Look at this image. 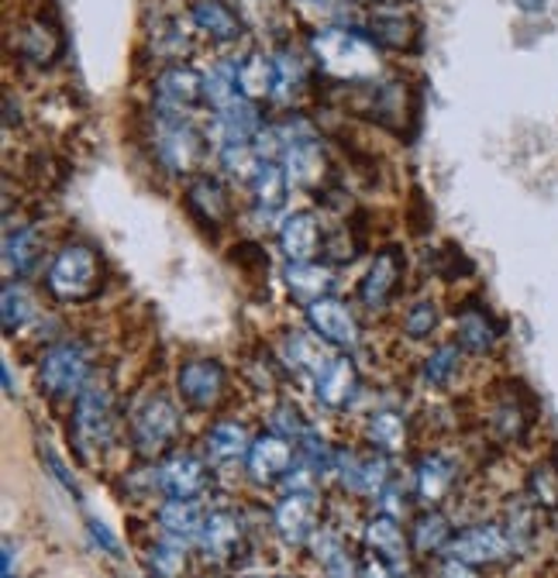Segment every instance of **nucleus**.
<instances>
[{
	"mask_svg": "<svg viewBox=\"0 0 558 578\" xmlns=\"http://www.w3.org/2000/svg\"><path fill=\"white\" fill-rule=\"evenodd\" d=\"M273 431L283 434V438H289V441H300L307 434V423L300 420V413L294 407H280L273 413Z\"/></svg>",
	"mask_w": 558,
	"mask_h": 578,
	"instance_id": "obj_46",
	"label": "nucleus"
},
{
	"mask_svg": "<svg viewBox=\"0 0 558 578\" xmlns=\"http://www.w3.org/2000/svg\"><path fill=\"white\" fill-rule=\"evenodd\" d=\"M273 523L286 544H307L318 534V496L314 492H286L276 510H273Z\"/></svg>",
	"mask_w": 558,
	"mask_h": 578,
	"instance_id": "obj_14",
	"label": "nucleus"
},
{
	"mask_svg": "<svg viewBox=\"0 0 558 578\" xmlns=\"http://www.w3.org/2000/svg\"><path fill=\"white\" fill-rule=\"evenodd\" d=\"M514 541L506 534V526L500 523H476V526H466V531H458L448 544V558H458L472 568H482V565H500L514 555Z\"/></svg>",
	"mask_w": 558,
	"mask_h": 578,
	"instance_id": "obj_7",
	"label": "nucleus"
},
{
	"mask_svg": "<svg viewBox=\"0 0 558 578\" xmlns=\"http://www.w3.org/2000/svg\"><path fill=\"white\" fill-rule=\"evenodd\" d=\"M358 578H397V568L386 558H369L366 565H358Z\"/></svg>",
	"mask_w": 558,
	"mask_h": 578,
	"instance_id": "obj_48",
	"label": "nucleus"
},
{
	"mask_svg": "<svg viewBox=\"0 0 558 578\" xmlns=\"http://www.w3.org/2000/svg\"><path fill=\"white\" fill-rule=\"evenodd\" d=\"M283 283H286V293L294 296L297 304L310 307V304H318V299L331 296L334 269L321 265V262H289L283 272Z\"/></svg>",
	"mask_w": 558,
	"mask_h": 578,
	"instance_id": "obj_20",
	"label": "nucleus"
},
{
	"mask_svg": "<svg viewBox=\"0 0 558 578\" xmlns=\"http://www.w3.org/2000/svg\"><path fill=\"white\" fill-rule=\"evenodd\" d=\"M452 483H455V468L448 458H442V455L421 458L418 475H414V489L424 502H442L452 492Z\"/></svg>",
	"mask_w": 558,
	"mask_h": 578,
	"instance_id": "obj_33",
	"label": "nucleus"
},
{
	"mask_svg": "<svg viewBox=\"0 0 558 578\" xmlns=\"http://www.w3.org/2000/svg\"><path fill=\"white\" fill-rule=\"evenodd\" d=\"M297 465V447L289 438L270 431L252 441L249 455H246V472L259 486H273L276 479H286L289 468Z\"/></svg>",
	"mask_w": 558,
	"mask_h": 578,
	"instance_id": "obj_12",
	"label": "nucleus"
},
{
	"mask_svg": "<svg viewBox=\"0 0 558 578\" xmlns=\"http://www.w3.org/2000/svg\"><path fill=\"white\" fill-rule=\"evenodd\" d=\"M331 472L338 475V483L345 489L358 492V496H383V489L390 486V465H386V455H369L358 458L355 451H334Z\"/></svg>",
	"mask_w": 558,
	"mask_h": 578,
	"instance_id": "obj_13",
	"label": "nucleus"
},
{
	"mask_svg": "<svg viewBox=\"0 0 558 578\" xmlns=\"http://www.w3.org/2000/svg\"><path fill=\"white\" fill-rule=\"evenodd\" d=\"M186 207L207 231H217L231 217V200L217 175H193L186 186Z\"/></svg>",
	"mask_w": 558,
	"mask_h": 578,
	"instance_id": "obj_17",
	"label": "nucleus"
},
{
	"mask_svg": "<svg viewBox=\"0 0 558 578\" xmlns=\"http://www.w3.org/2000/svg\"><path fill=\"white\" fill-rule=\"evenodd\" d=\"M159 489L169 499H197L207 483H210V472H207V458L190 455V451H180V455L166 458L159 465Z\"/></svg>",
	"mask_w": 558,
	"mask_h": 578,
	"instance_id": "obj_15",
	"label": "nucleus"
},
{
	"mask_svg": "<svg viewBox=\"0 0 558 578\" xmlns=\"http://www.w3.org/2000/svg\"><path fill=\"white\" fill-rule=\"evenodd\" d=\"M159 526L162 534H169V541H197L204 531V517L201 510L193 507V499H169L166 507L159 510Z\"/></svg>",
	"mask_w": 558,
	"mask_h": 578,
	"instance_id": "obj_32",
	"label": "nucleus"
},
{
	"mask_svg": "<svg viewBox=\"0 0 558 578\" xmlns=\"http://www.w3.org/2000/svg\"><path fill=\"white\" fill-rule=\"evenodd\" d=\"M152 152L169 172L186 175L204 159V135L183 114L159 111L152 117Z\"/></svg>",
	"mask_w": 558,
	"mask_h": 578,
	"instance_id": "obj_3",
	"label": "nucleus"
},
{
	"mask_svg": "<svg viewBox=\"0 0 558 578\" xmlns=\"http://www.w3.org/2000/svg\"><path fill=\"white\" fill-rule=\"evenodd\" d=\"M42 228L38 224H21V228H11L4 235V272L18 275V280H24V275H32L42 262Z\"/></svg>",
	"mask_w": 558,
	"mask_h": 578,
	"instance_id": "obj_24",
	"label": "nucleus"
},
{
	"mask_svg": "<svg viewBox=\"0 0 558 578\" xmlns=\"http://www.w3.org/2000/svg\"><path fill=\"white\" fill-rule=\"evenodd\" d=\"M180 434V410L173 407V399L152 393L145 396L132 413V444L141 458H156L173 444Z\"/></svg>",
	"mask_w": 558,
	"mask_h": 578,
	"instance_id": "obj_5",
	"label": "nucleus"
},
{
	"mask_svg": "<svg viewBox=\"0 0 558 578\" xmlns=\"http://www.w3.org/2000/svg\"><path fill=\"white\" fill-rule=\"evenodd\" d=\"M4 389L14 396V379H11V369H8V365H4Z\"/></svg>",
	"mask_w": 558,
	"mask_h": 578,
	"instance_id": "obj_52",
	"label": "nucleus"
},
{
	"mask_svg": "<svg viewBox=\"0 0 558 578\" xmlns=\"http://www.w3.org/2000/svg\"><path fill=\"white\" fill-rule=\"evenodd\" d=\"M149 565L159 578H176L186 568V555H183V547L176 541H162L149 555Z\"/></svg>",
	"mask_w": 558,
	"mask_h": 578,
	"instance_id": "obj_44",
	"label": "nucleus"
},
{
	"mask_svg": "<svg viewBox=\"0 0 558 578\" xmlns=\"http://www.w3.org/2000/svg\"><path fill=\"white\" fill-rule=\"evenodd\" d=\"M235 100H241L238 90V63H217L210 72H204V104H210V111H225Z\"/></svg>",
	"mask_w": 558,
	"mask_h": 578,
	"instance_id": "obj_36",
	"label": "nucleus"
},
{
	"mask_svg": "<svg viewBox=\"0 0 558 578\" xmlns=\"http://www.w3.org/2000/svg\"><path fill=\"white\" fill-rule=\"evenodd\" d=\"M197 544L204 547V555H210V558H228L231 551L241 544L238 517L228 513V510H217V513L204 517V531H201Z\"/></svg>",
	"mask_w": 558,
	"mask_h": 578,
	"instance_id": "obj_31",
	"label": "nucleus"
},
{
	"mask_svg": "<svg viewBox=\"0 0 558 578\" xmlns=\"http://www.w3.org/2000/svg\"><path fill=\"white\" fill-rule=\"evenodd\" d=\"M114 438V410L111 393L93 383L77 396V410H72V441H77L80 455L93 458L96 451H104Z\"/></svg>",
	"mask_w": 558,
	"mask_h": 578,
	"instance_id": "obj_6",
	"label": "nucleus"
},
{
	"mask_svg": "<svg viewBox=\"0 0 558 578\" xmlns=\"http://www.w3.org/2000/svg\"><path fill=\"white\" fill-rule=\"evenodd\" d=\"M366 544H369L373 555L386 558L397 571L407 568V537H403V531H400L397 517H386V513L373 517V520L366 523Z\"/></svg>",
	"mask_w": 558,
	"mask_h": 578,
	"instance_id": "obj_29",
	"label": "nucleus"
},
{
	"mask_svg": "<svg viewBox=\"0 0 558 578\" xmlns=\"http://www.w3.org/2000/svg\"><path fill=\"white\" fill-rule=\"evenodd\" d=\"M14 48H18L21 63H29V66H53L62 56V35H59L56 24H48L45 18H35V21H29L18 32Z\"/></svg>",
	"mask_w": 558,
	"mask_h": 578,
	"instance_id": "obj_21",
	"label": "nucleus"
},
{
	"mask_svg": "<svg viewBox=\"0 0 558 578\" xmlns=\"http://www.w3.org/2000/svg\"><path fill=\"white\" fill-rule=\"evenodd\" d=\"M527 489L538 507L558 513V458H545L542 465H535V472L527 475Z\"/></svg>",
	"mask_w": 558,
	"mask_h": 578,
	"instance_id": "obj_42",
	"label": "nucleus"
},
{
	"mask_svg": "<svg viewBox=\"0 0 558 578\" xmlns=\"http://www.w3.org/2000/svg\"><path fill=\"white\" fill-rule=\"evenodd\" d=\"M217 156H221V166L228 175H235V180H255V172L262 169V156L255 141H228V145H217Z\"/></svg>",
	"mask_w": 558,
	"mask_h": 578,
	"instance_id": "obj_40",
	"label": "nucleus"
},
{
	"mask_svg": "<svg viewBox=\"0 0 558 578\" xmlns=\"http://www.w3.org/2000/svg\"><path fill=\"white\" fill-rule=\"evenodd\" d=\"M90 383V351L80 341H62L48 348L38 362V386L53 399L80 396Z\"/></svg>",
	"mask_w": 558,
	"mask_h": 578,
	"instance_id": "obj_4",
	"label": "nucleus"
},
{
	"mask_svg": "<svg viewBox=\"0 0 558 578\" xmlns=\"http://www.w3.org/2000/svg\"><path fill=\"white\" fill-rule=\"evenodd\" d=\"M452 537H455L452 523L442 513H434V510L418 517L414 531H410V544H414L421 555H439V551H448Z\"/></svg>",
	"mask_w": 558,
	"mask_h": 578,
	"instance_id": "obj_38",
	"label": "nucleus"
},
{
	"mask_svg": "<svg viewBox=\"0 0 558 578\" xmlns=\"http://www.w3.org/2000/svg\"><path fill=\"white\" fill-rule=\"evenodd\" d=\"M0 314H4V335H18L24 324L35 317L32 296L24 293V286L8 283L4 293H0Z\"/></svg>",
	"mask_w": 558,
	"mask_h": 578,
	"instance_id": "obj_41",
	"label": "nucleus"
},
{
	"mask_svg": "<svg viewBox=\"0 0 558 578\" xmlns=\"http://www.w3.org/2000/svg\"><path fill=\"white\" fill-rule=\"evenodd\" d=\"M310 56L324 77L338 83H376L383 77L379 42L358 29L331 24L310 35Z\"/></svg>",
	"mask_w": 558,
	"mask_h": 578,
	"instance_id": "obj_1",
	"label": "nucleus"
},
{
	"mask_svg": "<svg viewBox=\"0 0 558 578\" xmlns=\"http://www.w3.org/2000/svg\"><path fill=\"white\" fill-rule=\"evenodd\" d=\"M286 196H289V175H286L283 162H262V169L255 172V180H252L255 211L270 220L273 214H280L286 207Z\"/></svg>",
	"mask_w": 558,
	"mask_h": 578,
	"instance_id": "obj_27",
	"label": "nucleus"
},
{
	"mask_svg": "<svg viewBox=\"0 0 558 578\" xmlns=\"http://www.w3.org/2000/svg\"><path fill=\"white\" fill-rule=\"evenodd\" d=\"M238 90L249 100H273L276 93V59L265 53H249L238 63Z\"/></svg>",
	"mask_w": 558,
	"mask_h": 578,
	"instance_id": "obj_28",
	"label": "nucleus"
},
{
	"mask_svg": "<svg viewBox=\"0 0 558 578\" xmlns=\"http://www.w3.org/2000/svg\"><path fill=\"white\" fill-rule=\"evenodd\" d=\"M280 162H283V169L289 175V183L300 186V190H318L328 180V152L321 148L318 138L289 145Z\"/></svg>",
	"mask_w": 558,
	"mask_h": 578,
	"instance_id": "obj_19",
	"label": "nucleus"
},
{
	"mask_svg": "<svg viewBox=\"0 0 558 578\" xmlns=\"http://www.w3.org/2000/svg\"><path fill=\"white\" fill-rule=\"evenodd\" d=\"M228 389V372L214 359H190L176 372V393L190 410H210Z\"/></svg>",
	"mask_w": 558,
	"mask_h": 578,
	"instance_id": "obj_8",
	"label": "nucleus"
},
{
	"mask_svg": "<svg viewBox=\"0 0 558 578\" xmlns=\"http://www.w3.org/2000/svg\"><path fill=\"white\" fill-rule=\"evenodd\" d=\"M369 35L379 45H390V48H414V42L421 35V24H418L414 14H403V11L386 8V11L373 14Z\"/></svg>",
	"mask_w": 558,
	"mask_h": 578,
	"instance_id": "obj_30",
	"label": "nucleus"
},
{
	"mask_svg": "<svg viewBox=\"0 0 558 578\" xmlns=\"http://www.w3.org/2000/svg\"><path fill=\"white\" fill-rule=\"evenodd\" d=\"M190 21L217 45H231V42L241 38V32H246L241 29V18L235 14V8L228 4V0H193Z\"/></svg>",
	"mask_w": 558,
	"mask_h": 578,
	"instance_id": "obj_22",
	"label": "nucleus"
},
{
	"mask_svg": "<svg viewBox=\"0 0 558 578\" xmlns=\"http://www.w3.org/2000/svg\"><path fill=\"white\" fill-rule=\"evenodd\" d=\"M366 438L376 451H383V455H400L407 447V420L397 410H379L369 417Z\"/></svg>",
	"mask_w": 558,
	"mask_h": 578,
	"instance_id": "obj_35",
	"label": "nucleus"
},
{
	"mask_svg": "<svg viewBox=\"0 0 558 578\" xmlns=\"http://www.w3.org/2000/svg\"><path fill=\"white\" fill-rule=\"evenodd\" d=\"M276 59V93L273 100L276 104H297L307 90V66L297 53H289V48H280L273 56Z\"/></svg>",
	"mask_w": 558,
	"mask_h": 578,
	"instance_id": "obj_34",
	"label": "nucleus"
},
{
	"mask_svg": "<svg viewBox=\"0 0 558 578\" xmlns=\"http://www.w3.org/2000/svg\"><path fill=\"white\" fill-rule=\"evenodd\" d=\"M307 324L331 348H355L358 344V317L355 310L338 296H324L307 307Z\"/></svg>",
	"mask_w": 558,
	"mask_h": 578,
	"instance_id": "obj_11",
	"label": "nucleus"
},
{
	"mask_svg": "<svg viewBox=\"0 0 558 578\" xmlns=\"http://www.w3.org/2000/svg\"><path fill=\"white\" fill-rule=\"evenodd\" d=\"M439 578H479V571L466 562H458V558H445Z\"/></svg>",
	"mask_w": 558,
	"mask_h": 578,
	"instance_id": "obj_50",
	"label": "nucleus"
},
{
	"mask_svg": "<svg viewBox=\"0 0 558 578\" xmlns=\"http://www.w3.org/2000/svg\"><path fill=\"white\" fill-rule=\"evenodd\" d=\"M283 359L289 369H297V372H314L318 375L331 359H328V351L321 344L318 335H286L283 338Z\"/></svg>",
	"mask_w": 558,
	"mask_h": 578,
	"instance_id": "obj_37",
	"label": "nucleus"
},
{
	"mask_svg": "<svg viewBox=\"0 0 558 578\" xmlns=\"http://www.w3.org/2000/svg\"><path fill=\"white\" fill-rule=\"evenodd\" d=\"M45 286L59 304H90L104 290V256L90 241H66L48 262Z\"/></svg>",
	"mask_w": 558,
	"mask_h": 578,
	"instance_id": "obj_2",
	"label": "nucleus"
},
{
	"mask_svg": "<svg viewBox=\"0 0 558 578\" xmlns=\"http://www.w3.org/2000/svg\"><path fill=\"white\" fill-rule=\"evenodd\" d=\"M455 331H458V348L469 351V355H487V351L497 348L503 328H500V320L479 304V299H469L455 317Z\"/></svg>",
	"mask_w": 558,
	"mask_h": 578,
	"instance_id": "obj_18",
	"label": "nucleus"
},
{
	"mask_svg": "<svg viewBox=\"0 0 558 578\" xmlns=\"http://www.w3.org/2000/svg\"><path fill=\"white\" fill-rule=\"evenodd\" d=\"M152 48L159 56H183V53H190V35L180 29L176 21H162V29L156 32Z\"/></svg>",
	"mask_w": 558,
	"mask_h": 578,
	"instance_id": "obj_45",
	"label": "nucleus"
},
{
	"mask_svg": "<svg viewBox=\"0 0 558 578\" xmlns=\"http://www.w3.org/2000/svg\"><path fill=\"white\" fill-rule=\"evenodd\" d=\"M42 458H45L48 472H53V475H56V479L62 483V489H69V492H77V483H72V475L66 472V465H62V462L56 458V451H48V447H45V455H42Z\"/></svg>",
	"mask_w": 558,
	"mask_h": 578,
	"instance_id": "obj_49",
	"label": "nucleus"
},
{
	"mask_svg": "<svg viewBox=\"0 0 558 578\" xmlns=\"http://www.w3.org/2000/svg\"><path fill=\"white\" fill-rule=\"evenodd\" d=\"M439 328V304H431V299H418L414 307L403 314V335L424 341L431 338V331Z\"/></svg>",
	"mask_w": 558,
	"mask_h": 578,
	"instance_id": "obj_43",
	"label": "nucleus"
},
{
	"mask_svg": "<svg viewBox=\"0 0 558 578\" xmlns=\"http://www.w3.org/2000/svg\"><path fill=\"white\" fill-rule=\"evenodd\" d=\"M87 526H90V534H93V541H96V544H101L104 551H111V555H117L121 547H117V541L111 537V531H107V526H101L96 520H90Z\"/></svg>",
	"mask_w": 558,
	"mask_h": 578,
	"instance_id": "obj_51",
	"label": "nucleus"
},
{
	"mask_svg": "<svg viewBox=\"0 0 558 578\" xmlns=\"http://www.w3.org/2000/svg\"><path fill=\"white\" fill-rule=\"evenodd\" d=\"M249 447H252L249 427L238 420H221V423H214L204 438V458L210 465H228V462L246 458Z\"/></svg>",
	"mask_w": 558,
	"mask_h": 578,
	"instance_id": "obj_26",
	"label": "nucleus"
},
{
	"mask_svg": "<svg viewBox=\"0 0 558 578\" xmlns=\"http://www.w3.org/2000/svg\"><path fill=\"white\" fill-rule=\"evenodd\" d=\"M458 372H463V348H458V341L439 344L424 362V379L439 389L452 386L458 379Z\"/></svg>",
	"mask_w": 558,
	"mask_h": 578,
	"instance_id": "obj_39",
	"label": "nucleus"
},
{
	"mask_svg": "<svg viewBox=\"0 0 558 578\" xmlns=\"http://www.w3.org/2000/svg\"><path fill=\"white\" fill-rule=\"evenodd\" d=\"M204 104V72L186 63L166 66L156 77V107L166 114H186Z\"/></svg>",
	"mask_w": 558,
	"mask_h": 578,
	"instance_id": "obj_10",
	"label": "nucleus"
},
{
	"mask_svg": "<svg viewBox=\"0 0 558 578\" xmlns=\"http://www.w3.org/2000/svg\"><path fill=\"white\" fill-rule=\"evenodd\" d=\"M321 248H324V228H321L318 214L297 211L283 220L280 251L286 256V262H318Z\"/></svg>",
	"mask_w": 558,
	"mask_h": 578,
	"instance_id": "obj_16",
	"label": "nucleus"
},
{
	"mask_svg": "<svg viewBox=\"0 0 558 578\" xmlns=\"http://www.w3.org/2000/svg\"><path fill=\"white\" fill-rule=\"evenodd\" d=\"M324 568H328V578H358V568H355V562H352V555L345 547L338 551L331 562H324Z\"/></svg>",
	"mask_w": 558,
	"mask_h": 578,
	"instance_id": "obj_47",
	"label": "nucleus"
},
{
	"mask_svg": "<svg viewBox=\"0 0 558 578\" xmlns=\"http://www.w3.org/2000/svg\"><path fill=\"white\" fill-rule=\"evenodd\" d=\"M403 251L397 245L390 248H383L379 256L369 262L366 275L358 280V299H362V307L366 310H386L394 304V296L400 290V280H403Z\"/></svg>",
	"mask_w": 558,
	"mask_h": 578,
	"instance_id": "obj_9",
	"label": "nucleus"
},
{
	"mask_svg": "<svg viewBox=\"0 0 558 578\" xmlns=\"http://www.w3.org/2000/svg\"><path fill=\"white\" fill-rule=\"evenodd\" d=\"M376 4H379V8H400L403 0H376Z\"/></svg>",
	"mask_w": 558,
	"mask_h": 578,
	"instance_id": "obj_53",
	"label": "nucleus"
},
{
	"mask_svg": "<svg viewBox=\"0 0 558 578\" xmlns=\"http://www.w3.org/2000/svg\"><path fill=\"white\" fill-rule=\"evenodd\" d=\"M262 135V114L255 107V100L241 97L231 107L214 114V138L228 145V141H255Z\"/></svg>",
	"mask_w": 558,
	"mask_h": 578,
	"instance_id": "obj_25",
	"label": "nucleus"
},
{
	"mask_svg": "<svg viewBox=\"0 0 558 578\" xmlns=\"http://www.w3.org/2000/svg\"><path fill=\"white\" fill-rule=\"evenodd\" d=\"M314 393H318V404L328 407V410H345L355 393H358V372L349 359H331L321 372H318V386H314Z\"/></svg>",
	"mask_w": 558,
	"mask_h": 578,
	"instance_id": "obj_23",
	"label": "nucleus"
}]
</instances>
